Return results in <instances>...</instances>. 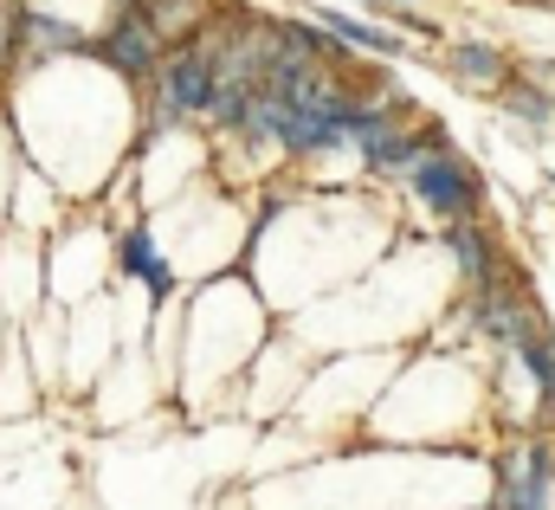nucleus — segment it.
Here are the masks:
<instances>
[{
  "mask_svg": "<svg viewBox=\"0 0 555 510\" xmlns=\"http://www.w3.org/2000/svg\"><path fill=\"white\" fill-rule=\"evenodd\" d=\"M207 85H214V52H207V26L181 46H168L149 72V129H175L194 124L201 104H207Z\"/></svg>",
  "mask_w": 555,
  "mask_h": 510,
  "instance_id": "f257e3e1",
  "label": "nucleus"
},
{
  "mask_svg": "<svg viewBox=\"0 0 555 510\" xmlns=\"http://www.w3.org/2000/svg\"><path fill=\"white\" fill-rule=\"evenodd\" d=\"M408 188H414V201L433 214V220H478V207H485V181H478V168L459 155V149H446V142H426L414 162H408Z\"/></svg>",
  "mask_w": 555,
  "mask_h": 510,
  "instance_id": "f03ea898",
  "label": "nucleus"
},
{
  "mask_svg": "<svg viewBox=\"0 0 555 510\" xmlns=\"http://www.w3.org/2000/svg\"><path fill=\"white\" fill-rule=\"evenodd\" d=\"M162 52H168V46L149 33V20H142L137 0H111L104 26L85 39V59H98V65L124 72L130 85H149V72H155V59H162Z\"/></svg>",
  "mask_w": 555,
  "mask_h": 510,
  "instance_id": "7ed1b4c3",
  "label": "nucleus"
},
{
  "mask_svg": "<svg viewBox=\"0 0 555 510\" xmlns=\"http://www.w3.org/2000/svg\"><path fill=\"white\" fill-rule=\"evenodd\" d=\"M85 39H91V33H78L65 13L26 0V7H20V65H13V72H33V65H46V59H85Z\"/></svg>",
  "mask_w": 555,
  "mask_h": 510,
  "instance_id": "20e7f679",
  "label": "nucleus"
},
{
  "mask_svg": "<svg viewBox=\"0 0 555 510\" xmlns=\"http://www.w3.org/2000/svg\"><path fill=\"white\" fill-rule=\"evenodd\" d=\"M550 485H555V459L550 446H517L504 452V472H498V498L511 510H550Z\"/></svg>",
  "mask_w": 555,
  "mask_h": 510,
  "instance_id": "39448f33",
  "label": "nucleus"
},
{
  "mask_svg": "<svg viewBox=\"0 0 555 510\" xmlns=\"http://www.w3.org/2000/svg\"><path fill=\"white\" fill-rule=\"evenodd\" d=\"M511 72H517V59H511L504 46H491V39H459V46H446V78L465 85V91H498Z\"/></svg>",
  "mask_w": 555,
  "mask_h": 510,
  "instance_id": "423d86ee",
  "label": "nucleus"
},
{
  "mask_svg": "<svg viewBox=\"0 0 555 510\" xmlns=\"http://www.w3.org/2000/svg\"><path fill=\"white\" fill-rule=\"evenodd\" d=\"M142 20H149V33L162 39V46H181V39H194L214 13H220V0H137Z\"/></svg>",
  "mask_w": 555,
  "mask_h": 510,
  "instance_id": "0eeeda50",
  "label": "nucleus"
},
{
  "mask_svg": "<svg viewBox=\"0 0 555 510\" xmlns=\"http://www.w3.org/2000/svg\"><path fill=\"white\" fill-rule=\"evenodd\" d=\"M317 26H323L330 39H343L349 52H382V59H408V46H401L395 33H382V20H356V13H343V7H317Z\"/></svg>",
  "mask_w": 555,
  "mask_h": 510,
  "instance_id": "6e6552de",
  "label": "nucleus"
},
{
  "mask_svg": "<svg viewBox=\"0 0 555 510\" xmlns=\"http://www.w3.org/2000/svg\"><path fill=\"white\" fill-rule=\"evenodd\" d=\"M117 265H124L130 278H142V284H149V297H168V291H175V271H168V258L155 253V240H149L142 227H130V233L117 240Z\"/></svg>",
  "mask_w": 555,
  "mask_h": 510,
  "instance_id": "1a4fd4ad",
  "label": "nucleus"
},
{
  "mask_svg": "<svg viewBox=\"0 0 555 510\" xmlns=\"http://www.w3.org/2000/svg\"><path fill=\"white\" fill-rule=\"evenodd\" d=\"M446 246H452V258H459V271H465L472 284L498 271V246H491L485 220H452V227H446Z\"/></svg>",
  "mask_w": 555,
  "mask_h": 510,
  "instance_id": "9d476101",
  "label": "nucleus"
},
{
  "mask_svg": "<svg viewBox=\"0 0 555 510\" xmlns=\"http://www.w3.org/2000/svg\"><path fill=\"white\" fill-rule=\"evenodd\" d=\"M498 104H504L524 129H550L555 124V98H550V91H537L524 72H511V78L498 85Z\"/></svg>",
  "mask_w": 555,
  "mask_h": 510,
  "instance_id": "9b49d317",
  "label": "nucleus"
},
{
  "mask_svg": "<svg viewBox=\"0 0 555 510\" xmlns=\"http://www.w3.org/2000/svg\"><path fill=\"white\" fill-rule=\"evenodd\" d=\"M20 7L26 0H0V78H13L20 65Z\"/></svg>",
  "mask_w": 555,
  "mask_h": 510,
  "instance_id": "f8f14e48",
  "label": "nucleus"
},
{
  "mask_svg": "<svg viewBox=\"0 0 555 510\" xmlns=\"http://www.w3.org/2000/svg\"><path fill=\"white\" fill-rule=\"evenodd\" d=\"M524 7H555V0H524Z\"/></svg>",
  "mask_w": 555,
  "mask_h": 510,
  "instance_id": "ddd939ff",
  "label": "nucleus"
},
{
  "mask_svg": "<svg viewBox=\"0 0 555 510\" xmlns=\"http://www.w3.org/2000/svg\"><path fill=\"white\" fill-rule=\"evenodd\" d=\"M550 98H555V91H550Z\"/></svg>",
  "mask_w": 555,
  "mask_h": 510,
  "instance_id": "4468645a",
  "label": "nucleus"
}]
</instances>
